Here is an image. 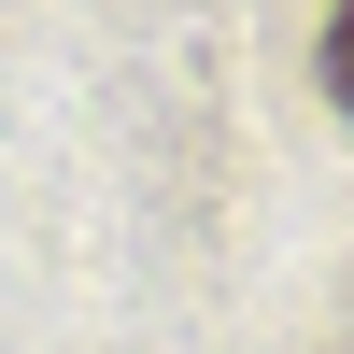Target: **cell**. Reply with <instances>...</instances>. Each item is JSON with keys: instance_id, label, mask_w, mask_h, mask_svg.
<instances>
[{"instance_id": "cell-1", "label": "cell", "mask_w": 354, "mask_h": 354, "mask_svg": "<svg viewBox=\"0 0 354 354\" xmlns=\"http://www.w3.org/2000/svg\"><path fill=\"white\" fill-rule=\"evenodd\" d=\"M326 100L354 113V15H326Z\"/></svg>"}]
</instances>
